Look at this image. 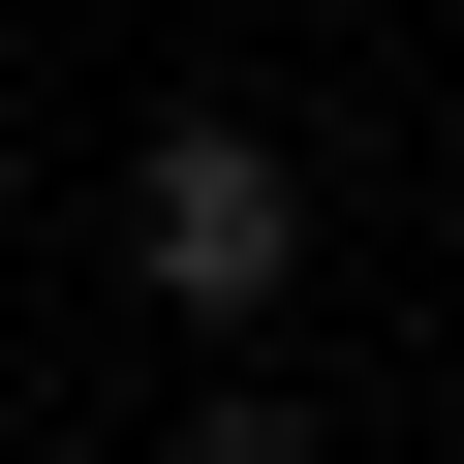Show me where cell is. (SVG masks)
Returning a JSON list of instances; mask_svg holds the SVG:
<instances>
[{
	"label": "cell",
	"mask_w": 464,
	"mask_h": 464,
	"mask_svg": "<svg viewBox=\"0 0 464 464\" xmlns=\"http://www.w3.org/2000/svg\"><path fill=\"white\" fill-rule=\"evenodd\" d=\"M124 279L248 341V310L310 279V186H279V124H155V155H124Z\"/></svg>",
	"instance_id": "obj_1"
}]
</instances>
